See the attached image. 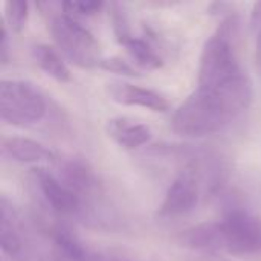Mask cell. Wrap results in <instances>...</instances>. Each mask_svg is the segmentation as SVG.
<instances>
[{"label": "cell", "instance_id": "cell-1", "mask_svg": "<svg viewBox=\"0 0 261 261\" xmlns=\"http://www.w3.org/2000/svg\"><path fill=\"white\" fill-rule=\"evenodd\" d=\"M252 96V81L246 72L217 84L197 86L176 109L171 128L185 138L214 135L248 110Z\"/></svg>", "mask_w": 261, "mask_h": 261}, {"label": "cell", "instance_id": "cell-2", "mask_svg": "<svg viewBox=\"0 0 261 261\" xmlns=\"http://www.w3.org/2000/svg\"><path fill=\"white\" fill-rule=\"evenodd\" d=\"M239 15H226L202 49L197 86L217 84L245 72L239 58Z\"/></svg>", "mask_w": 261, "mask_h": 261}, {"label": "cell", "instance_id": "cell-3", "mask_svg": "<svg viewBox=\"0 0 261 261\" xmlns=\"http://www.w3.org/2000/svg\"><path fill=\"white\" fill-rule=\"evenodd\" d=\"M47 113V101L43 92L29 81L2 80L0 118L15 127L38 124Z\"/></svg>", "mask_w": 261, "mask_h": 261}, {"label": "cell", "instance_id": "cell-4", "mask_svg": "<svg viewBox=\"0 0 261 261\" xmlns=\"http://www.w3.org/2000/svg\"><path fill=\"white\" fill-rule=\"evenodd\" d=\"M50 34L60 52L81 69L98 67L101 58L99 44L89 29L73 17L57 14L50 20Z\"/></svg>", "mask_w": 261, "mask_h": 261}, {"label": "cell", "instance_id": "cell-5", "mask_svg": "<svg viewBox=\"0 0 261 261\" xmlns=\"http://www.w3.org/2000/svg\"><path fill=\"white\" fill-rule=\"evenodd\" d=\"M223 252L231 255H261V217L251 210L232 203L219 220Z\"/></svg>", "mask_w": 261, "mask_h": 261}, {"label": "cell", "instance_id": "cell-6", "mask_svg": "<svg viewBox=\"0 0 261 261\" xmlns=\"http://www.w3.org/2000/svg\"><path fill=\"white\" fill-rule=\"evenodd\" d=\"M202 187V174L197 162L191 161L170 184L158 211L159 217L177 219L191 213L200 200Z\"/></svg>", "mask_w": 261, "mask_h": 261}, {"label": "cell", "instance_id": "cell-7", "mask_svg": "<svg viewBox=\"0 0 261 261\" xmlns=\"http://www.w3.org/2000/svg\"><path fill=\"white\" fill-rule=\"evenodd\" d=\"M32 176L44 203L54 213L66 217L86 214L83 197L78 193H75L72 188H69L57 174L40 167L34 170Z\"/></svg>", "mask_w": 261, "mask_h": 261}, {"label": "cell", "instance_id": "cell-8", "mask_svg": "<svg viewBox=\"0 0 261 261\" xmlns=\"http://www.w3.org/2000/svg\"><path fill=\"white\" fill-rule=\"evenodd\" d=\"M107 93L109 96L121 104V106H130V107H142L148 109L151 112L164 113L170 109L168 99L151 89L141 87L127 81H112L107 84Z\"/></svg>", "mask_w": 261, "mask_h": 261}, {"label": "cell", "instance_id": "cell-9", "mask_svg": "<svg viewBox=\"0 0 261 261\" xmlns=\"http://www.w3.org/2000/svg\"><path fill=\"white\" fill-rule=\"evenodd\" d=\"M2 153L3 156L15 162H21V164L54 165L60 161L58 156L44 144L34 141L31 138H21V136L3 138Z\"/></svg>", "mask_w": 261, "mask_h": 261}, {"label": "cell", "instance_id": "cell-10", "mask_svg": "<svg viewBox=\"0 0 261 261\" xmlns=\"http://www.w3.org/2000/svg\"><path fill=\"white\" fill-rule=\"evenodd\" d=\"M110 139H113L124 150H136L150 142L153 133L147 124L133 121L125 116L112 118L106 124Z\"/></svg>", "mask_w": 261, "mask_h": 261}, {"label": "cell", "instance_id": "cell-11", "mask_svg": "<svg viewBox=\"0 0 261 261\" xmlns=\"http://www.w3.org/2000/svg\"><path fill=\"white\" fill-rule=\"evenodd\" d=\"M180 246L197 251L200 254H220L223 252L222 232L219 222H206L191 226L177 236Z\"/></svg>", "mask_w": 261, "mask_h": 261}, {"label": "cell", "instance_id": "cell-12", "mask_svg": "<svg viewBox=\"0 0 261 261\" xmlns=\"http://www.w3.org/2000/svg\"><path fill=\"white\" fill-rule=\"evenodd\" d=\"M69 188L78 193L83 200L98 191V179L93 170L81 159H67L60 167L58 176Z\"/></svg>", "mask_w": 261, "mask_h": 261}, {"label": "cell", "instance_id": "cell-13", "mask_svg": "<svg viewBox=\"0 0 261 261\" xmlns=\"http://www.w3.org/2000/svg\"><path fill=\"white\" fill-rule=\"evenodd\" d=\"M32 58L35 64L50 78L58 83H69L72 78L70 69L64 63L63 57L57 49L49 44H35L32 46Z\"/></svg>", "mask_w": 261, "mask_h": 261}, {"label": "cell", "instance_id": "cell-14", "mask_svg": "<svg viewBox=\"0 0 261 261\" xmlns=\"http://www.w3.org/2000/svg\"><path fill=\"white\" fill-rule=\"evenodd\" d=\"M122 46L125 47L128 57L133 61V64H136L141 69L156 70V69H161L162 64H164L162 57L153 49V46L150 43H147L142 38H138V37L132 35L130 38H127L122 43Z\"/></svg>", "mask_w": 261, "mask_h": 261}, {"label": "cell", "instance_id": "cell-15", "mask_svg": "<svg viewBox=\"0 0 261 261\" xmlns=\"http://www.w3.org/2000/svg\"><path fill=\"white\" fill-rule=\"evenodd\" d=\"M29 15V3L24 0H8L5 3V24L12 32H21Z\"/></svg>", "mask_w": 261, "mask_h": 261}, {"label": "cell", "instance_id": "cell-16", "mask_svg": "<svg viewBox=\"0 0 261 261\" xmlns=\"http://www.w3.org/2000/svg\"><path fill=\"white\" fill-rule=\"evenodd\" d=\"M106 6L104 2H92V0H87V2H63L61 3V9L66 12V15L72 17V15H80V17H90V15H95L98 14L102 8Z\"/></svg>", "mask_w": 261, "mask_h": 261}, {"label": "cell", "instance_id": "cell-17", "mask_svg": "<svg viewBox=\"0 0 261 261\" xmlns=\"http://www.w3.org/2000/svg\"><path fill=\"white\" fill-rule=\"evenodd\" d=\"M99 69L106 70V72H112V73H118L122 76H138L139 72L135 67V64H130L128 61H125L121 57H107L102 58L99 61Z\"/></svg>", "mask_w": 261, "mask_h": 261}, {"label": "cell", "instance_id": "cell-18", "mask_svg": "<svg viewBox=\"0 0 261 261\" xmlns=\"http://www.w3.org/2000/svg\"><path fill=\"white\" fill-rule=\"evenodd\" d=\"M112 23H113L115 35H116V38H118V41H119L121 44H122L127 38L132 37L130 29H128V23H127L125 12H124L122 6L118 5V3H113V5H112Z\"/></svg>", "mask_w": 261, "mask_h": 261}, {"label": "cell", "instance_id": "cell-19", "mask_svg": "<svg viewBox=\"0 0 261 261\" xmlns=\"http://www.w3.org/2000/svg\"><path fill=\"white\" fill-rule=\"evenodd\" d=\"M252 29L255 34V49H257V60L261 67V2L255 3L252 11Z\"/></svg>", "mask_w": 261, "mask_h": 261}, {"label": "cell", "instance_id": "cell-20", "mask_svg": "<svg viewBox=\"0 0 261 261\" xmlns=\"http://www.w3.org/2000/svg\"><path fill=\"white\" fill-rule=\"evenodd\" d=\"M0 61L2 64H6L9 61V34L5 21L2 23V32H0Z\"/></svg>", "mask_w": 261, "mask_h": 261}, {"label": "cell", "instance_id": "cell-21", "mask_svg": "<svg viewBox=\"0 0 261 261\" xmlns=\"http://www.w3.org/2000/svg\"><path fill=\"white\" fill-rule=\"evenodd\" d=\"M194 261H231L225 257H220L219 254H199Z\"/></svg>", "mask_w": 261, "mask_h": 261}]
</instances>
